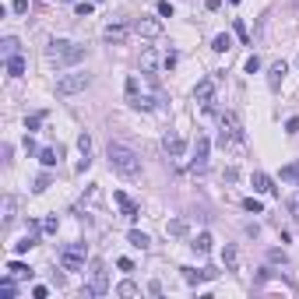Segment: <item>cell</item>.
I'll return each instance as SVG.
<instances>
[{
  "label": "cell",
  "instance_id": "6da1fadb",
  "mask_svg": "<svg viewBox=\"0 0 299 299\" xmlns=\"http://www.w3.org/2000/svg\"><path fill=\"white\" fill-rule=\"evenodd\" d=\"M106 158H109V166H113L120 176H123V179H138V176H141V158H138V152H134L130 144H123V141H109Z\"/></svg>",
  "mask_w": 299,
  "mask_h": 299
},
{
  "label": "cell",
  "instance_id": "7a4b0ae2",
  "mask_svg": "<svg viewBox=\"0 0 299 299\" xmlns=\"http://www.w3.org/2000/svg\"><path fill=\"white\" fill-rule=\"evenodd\" d=\"M46 60H53L56 67H70V64H78V60H85V46H78V42H67V39H50Z\"/></svg>",
  "mask_w": 299,
  "mask_h": 299
},
{
  "label": "cell",
  "instance_id": "3957f363",
  "mask_svg": "<svg viewBox=\"0 0 299 299\" xmlns=\"http://www.w3.org/2000/svg\"><path fill=\"white\" fill-rule=\"evenodd\" d=\"M218 144L222 148H229V144H239L243 141V123H239V116L236 113H222V120H218Z\"/></svg>",
  "mask_w": 299,
  "mask_h": 299
},
{
  "label": "cell",
  "instance_id": "277c9868",
  "mask_svg": "<svg viewBox=\"0 0 299 299\" xmlns=\"http://www.w3.org/2000/svg\"><path fill=\"white\" fill-rule=\"evenodd\" d=\"M88 85H92V78H88V74H81V70L64 74V78L56 81V95H78V92H85Z\"/></svg>",
  "mask_w": 299,
  "mask_h": 299
},
{
  "label": "cell",
  "instance_id": "5b68a950",
  "mask_svg": "<svg viewBox=\"0 0 299 299\" xmlns=\"http://www.w3.org/2000/svg\"><path fill=\"white\" fill-rule=\"evenodd\" d=\"M60 264L64 271H85V243H70L60 250Z\"/></svg>",
  "mask_w": 299,
  "mask_h": 299
},
{
  "label": "cell",
  "instance_id": "8992f818",
  "mask_svg": "<svg viewBox=\"0 0 299 299\" xmlns=\"http://www.w3.org/2000/svg\"><path fill=\"white\" fill-rule=\"evenodd\" d=\"M215 85H218V78H204V81H197V88H193V102H197L201 109H211V102H215Z\"/></svg>",
  "mask_w": 299,
  "mask_h": 299
},
{
  "label": "cell",
  "instance_id": "52a82bcc",
  "mask_svg": "<svg viewBox=\"0 0 299 299\" xmlns=\"http://www.w3.org/2000/svg\"><path fill=\"white\" fill-rule=\"evenodd\" d=\"M208 152H211V141H208V134L197 130V138H193V158H190V169H204V166H208Z\"/></svg>",
  "mask_w": 299,
  "mask_h": 299
},
{
  "label": "cell",
  "instance_id": "ba28073f",
  "mask_svg": "<svg viewBox=\"0 0 299 299\" xmlns=\"http://www.w3.org/2000/svg\"><path fill=\"white\" fill-rule=\"evenodd\" d=\"M88 289H92L95 296L109 292V275H106V264L102 261H92V281H88Z\"/></svg>",
  "mask_w": 299,
  "mask_h": 299
},
{
  "label": "cell",
  "instance_id": "9c48e42d",
  "mask_svg": "<svg viewBox=\"0 0 299 299\" xmlns=\"http://www.w3.org/2000/svg\"><path fill=\"white\" fill-rule=\"evenodd\" d=\"M134 32L144 35V39H158L162 35V21L158 18H138L134 21Z\"/></svg>",
  "mask_w": 299,
  "mask_h": 299
},
{
  "label": "cell",
  "instance_id": "30bf717a",
  "mask_svg": "<svg viewBox=\"0 0 299 299\" xmlns=\"http://www.w3.org/2000/svg\"><path fill=\"white\" fill-rule=\"evenodd\" d=\"M162 148H166V155H169V158H183V155H187V141L179 138V134H166Z\"/></svg>",
  "mask_w": 299,
  "mask_h": 299
},
{
  "label": "cell",
  "instance_id": "8fae6325",
  "mask_svg": "<svg viewBox=\"0 0 299 299\" xmlns=\"http://www.w3.org/2000/svg\"><path fill=\"white\" fill-rule=\"evenodd\" d=\"M130 35V25H123V21H116V25H106L102 28V39L106 42H123Z\"/></svg>",
  "mask_w": 299,
  "mask_h": 299
},
{
  "label": "cell",
  "instance_id": "7c38bea8",
  "mask_svg": "<svg viewBox=\"0 0 299 299\" xmlns=\"http://www.w3.org/2000/svg\"><path fill=\"white\" fill-rule=\"evenodd\" d=\"M285 70H289L285 60H275V64H271V74H267V85H271V92H278V88H281V78H285Z\"/></svg>",
  "mask_w": 299,
  "mask_h": 299
},
{
  "label": "cell",
  "instance_id": "4fadbf2b",
  "mask_svg": "<svg viewBox=\"0 0 299 299\" xmlns=\"http://www.w3.org/2000/svg\"><path fill=\"white\" fill-rule=\"evenodd\" d=\"M113 201L120 204V211H123V218H138V204H134V201L127 197L123 190H116V193H113Z\"/></svg>",
  "mask_w": 299,
  "mask_h": 299
},
{
  "label": "cell",
  "instance_id": "5bb4252c",
  "mask_svg": "<svg viewBox=\"0 0 299 299\" xmlns=\"http://www.w3.org/2000/svg\"><path fill=\"white\" fill-rule=\"evenodd\" d=\"M253 190L257 193H275V179L267 173H253Z\"/></svg>",
  "mask_w": 299,
  "mask_h": 299
},
{
  "label": "cell",
  "instance_id": "9a60e30c",
  "mask_svg": "<svg viewBox=\"0 0 299 299\" xmlns=\"http://www.w3.org/2000/svg\"><path fill=\"white\" fill-rule=\"evenodd\" d=\"M7 275H11L14 281H21V278H32V267L21 264V261H11V264H7Z\"/></svg>",
  "mask_w": 299,
  "mask_h": 299
},
{
  "label": "cell",
  "instance_id": "2e32d148",
  "mask_svg": "<svg viewBox=\"0 0 299 299\" xmlns=\"http://www.w3.org/2000/svg\"><path fill=\"white\" fill-rule=\"evenodd\" d=\"M190 250L197 253V257H204V253L211 250V236H208V232H201V236H193V243H190Z\"/></svg>",
  "mask_w": 299,
  "mask_h": 299
},
{
  "label": "cell",
  "instance_id": "e0dca14e",
  "mask_svg": "<svg viewBox=\"0 0 299 299\" xmlns=\"http://www.w3.org/2000/svg\"><path fill=\"white\" fill-rule=\"evenodd\" d=\"M155 67H158V53L155 50H144L141 53V70L144 74H155Z\"/></svg>",
  "mask_w": 299,
  "mask_h": 299
},
{
  "label": "cell",
  "instance_id": "ac0fdd59",
  "mask_svg": "<svg viewBox=\"0 0 299 299\" xmlns=\"http://www.w3.org/2000/svg\"><path fill=\"white\" fill-rule=\"evenodd\" d=\"M222 264H226V271H236V264H239V253L232 243H226V250H222Z\"/></svg>",
  "mask_w": 299,
  "mask_h": 299
},
{
  "label": "cell",
  "instance_id": "d6986e66",
  "mask_svg": "<svg viewBox=\"0 0 299 299\" xmlns=\"http://www.w3.org/2000/svg\"><path fill=\"white\" fill-rule=\"evenodd\" d=\"M7 74H11V78H21V74H25V56H18V53L7 56Z\"/></svg>",
  "mask_w": 299,
  "mask_h": 299
},
{
  "label": "cell",
  "instance_id": "ffe728a7",
  "mask_svg": "<svg viewBox=\"0 0 299 299\" xmlns=\"http://www.w3.org/2000/svg\"><path fill=\"white\" fill-rule=\"evenodd\" d=\"M39 162H42L46 169H53L56 162H60V148H42V152H39Z\"/></svg>",
  "mask_w": 299,
  "mask_h": 299
},
{
  "label": "cell",
  "instance_id": "44dd1931",
  "mask_svg": "<svg viewBox=\"0 0 299 299\" xmlns=\"http://www.w3.org/2000/svg\"><path fill=\"white\" fill-rule=\"evenodd\" d=\"M166 232H169V236H187L190 226H187V218H173L169 226H166Z\"/></svg>",
  "mask_w": 299,
  "mask_h": 299
},
{
  "label": "cell",
  "instance_id": "7402d4cb",
  "mask_svg": "<svg viewBox=\"0 0 299 299\" xmlns=\"http://www.w3.org/2000/svg\"><path fill=\"white\" fill-rule=\"evenodd\" d=\"M138 95H141V81H138V74H130V78H127V106H130Z\"/></svg>",
  "mask_w": 299,
  "mask_h": 299
},
{
  "label": "cell",
  "instance_id": "603a6c76",
  "mask_svg": "<svg viewBox=\"0 0 299 299\" xmlns=\"http://www.w3.org/2000/svg\"><path fill=\"white\" fill-rule=\"evenodd\" d=\"M127 239H130V246H138V250H148V243H152V239H148L144 232H138V229H130Z\"/></svg>",
  "mask_w": 299,
  "mask_h": 299
},
{
  "label": "cell",
  "instance_id": "cb8c5ba5",
  "mask_svg": "<svg viewBox=\"0 0 299 299\" xmlns=\"http://www.w3.org/2000/svg\"><path fill=\"white\" fill-rule=\"evenodd\" d=\"M211 50H215V53H229V50H232V35H226V32H222V35H215Z\"/></svg>",
  "mask_w": 299,
  "mask_h": 299
},
{
  "label": "cell",
  "instance_id": "d4e9b609",
  "mask_svg": "<svg viewBox=\"0 0 299 299\" xmlns=\"http://www.w3.org/2000/svg\"><path fill=\"white\" fill-rule=\"evenodd\" d=\"M116 296H123V299H130V296H138V285H134L130 278H127V281H120V285H116Z\"/></svg>",
  "mask_w": 299,
  "mask_h": 299
},
{
  "label": "cell",
  "instance_id": "484cf974",
  "mask_svg": "<svg viewBox=\"0 0 299 299\" xmlns=\"http://www.w3.org/2000/svg\"><path fill=\"white\" fill-rule=\"evenodd\" d=\"M11 222H14V197L7 193L4 197V226H11Z\"/></svg>",
  "mask_w": 299,
  "mask_h": 299
},
{
  "label": "cell",
  "instance_id": "4316f807",
  "mask_svg": "<svg viewBox=\"0 0 299 299\" xmlns=\"http://www.w3.org/2000/svg\"><path fill=\"white\" fill-rule=\"evenodd\" d=\"M78 148H81V158H92V138H88V134L78 138Z\"/></svg>",
  "mask_w": 299,
  "mask_h": 299
},
{
  "label": "cell",
  "instance_id": "83f0119b",
  "mask_svg": "<svg viewBox=\"0 0 299 299\" xmlns=\"http://www.w3.org/2000/svg\"><path fill=\"white\" fill-rule=\"evenodd\" d=\"M50 183H53V176H50V173H42V176H35V183H32V190H35V193H42V190H46Z\"/></svg>",
  "mask_w": 299,
  "mask_h": 299
},
{
  "label": "cell",
  "instance_id": "f1b7e54d",
  "mask_svg": "<svg viewBox=\"0 0 299 299\" xmlns=\"http://www.w3.org/2000/svg\"><path fill=\"white\" fill-rule=\"evenodd\" d=\"M232 32H236V39H239V42H246V39H250V32H246V25L239 21V18H236V25H232Z\"/></svg>",
  "mask_w": 299,
  "mask_h": 299
},
{
  "label": "cell",
  "instance_id": "f546056e",
  "mask_svg": "<svg viewBox=\"0 0 299 299\" xmlns=\"http://www.w3.org/2000/svg\"><path fill=\"white\" fill-rule=\"evenodd\" d=\"M281 179H299V162H292V166L281 169Z\"/></svg>",
  "mask_w": 299,
  "mask_h": 299
},
{
  "label": "cell",
  "instance_id": "4dcf8cb0",
  "mask_svg": "<svg viewBox=\"0 0 299 299\" xmlns=\"http://www.w3.org/2000/svg\"><path fill=\"white\" fill-rule=\"evenodd\" d=\"M39 123H42V113H35V116H28V120H25V130L32 134V130H35Z\"/></svg>",
  "mask_w": 299,
  "mask_h": 299
},
{
  "label": "cell",
  "instance_id": "1f68e13d",
  "mask_svg": "<svg viewBox=\"0 0 299 299\" xmlns=\"http://www.w3.org/2000/svg\"><path fill=\"white\" fill-rule=\"evenodd\" d=\"M4 53H7V56L18 53V39H11V35H7V39H4Z\"/></svg>",
  "mask_w": 299,
  "mask_h": 299
},
{
  "label": "cell",
  "instance_id": "d6a6232c",
  "mask_svg": "<svg viewBox=\"0 0 299 299\" xmlns=\"http://www.w3.org/2000/svg\"><path fill=\"white\" fill-rule=\"evenodd\" d=\"M60 229V222H56V215H50L46 222H42V232H56Z\"/></svg>",
  "mask_w": 299,
  "mask_h": 299
},
{
  "label": "cell",
  "instance_id": "836d02e7",
  "mask_svg": "<svg viewBox=\"0 0 299 299\" xmlns=\"http://www.w3.org/2000/svg\"><path fill=\"white\" fill-rule=\"evenodd\" d=\"M158 14H162V18H173V4H169V0H158Z\"/></svg>",
  "mask_w": 299,
  "mask_h": 299
},
{
  "label": "cell",
  "instance_id": "e575fe53",
  "mask_svg": "<svg viewBox=\"0 0 299 299\" xmlns=\"http://www.w3.org/2000/svg\"><path fill=\"white\" fill-rule=\"evenodd\" d=\"M267 261H271V264H285L289 257H285V253H281V250H271V253H267Z\"/></svg>",
  "mask_w": 299,
  "mask_h": 299
},
{
  "label": "cell",
  "instance_id": "d590c367",
  "mask_svg": "<svg viewBox=\"0 0 299 299\" xmlns=\"http://www.w3.org/2000/svg\"><path fill=\"white\" fill-rule=\"evenodd\" d=\"M243 208H246V211H253V215H261V201H253V197H246Z\"/></svg>",
  "mask_w": 299,
  "mask_h": 299
},
{
  "label": "cell",
  "instance_id": "8d00e7d4",
  "mask_svg": "<svg viewBox=\"0 0 299 299\" xmlns=\"http://www.w3.org/2000/svg\"><path fill=\"white\" fill-rule=\"evenodd\" d=\"M11 11H14V14H28V0H14Z\"/></svg>",
  "mask_w": 299,
  "mask_h": 299
},
{
  "label": "cell",
  "instance_id": "74e56055",
  "mask_svg": "<svg viewBox=\"0 0 299 299\" xmlns=\"http://www.w3.org/2000/svg\"><path fill=\"white\" fill-rule=\"evenodd\" d=\"M92 11H95V4H88V0H81V4H78V14H81V18H88Z\"/></svg>",
  "mask_w": 299,
  "mask_h": 299
},
{
  "label": "cell",
  "instance_id": "f35d334b",
  "mask_svg": "<svg viewBox=\"0 0 299 299\" xmlns=\"http://www.w3.org/2000/svg\"><path fill=\"white\" fill-rule=\"evenodd\" d=\"M257 70H261V60L250 56V60H246V74H257Z\"/></svg>",
  "mask_w": 299,
  "mask_h": 299
},
{
  "label": "cell",
  "instance_id": "ab89813d",
  "mask_svg": "<svg viewBox=\"0 0 299 299\" xmlns=\"http://www.w3.org/2000/svg\"><path fill=\"white\" fill-rule=\"evenodd\" d=\"M46 296H50L46 285H35V289H32V299H46Z\"/></svg>",
  "mask_w": 299,
  "mask_h": 299
},
{
  "label": "cell",
  "instance_id": "60d3db41",
  "mask_svg": "<svg viewBox=\"0 0 299 299\" xmlns=\"http://www.w3.org/2000/svg\"><path fill=\"white\" fill-rule=\"evenodd\" d=\"M116 267H120V271H134V261H127V257H120V261H116Z\"/></svg>",
  "mask_w": 299,
  "mask_h": 299
},
{
  "label": "cell",
  "instance_id": "b9f144b4",
  "mask_svg": "<svg viewBox=\"0 0 299 299\" xmlns=\"http://www.w3.org/2000/svg\"><path fill=\"white\" fill-rule=\"evenodd\" d=\"M296 130H299V116H292L289 123H285V134H296Z\"/></svg>",
  "mask_w": 299,
  "mask_h": 299
},
{
  "label": "cell",
  "instance_id": "7bdbcfd3",
  "mask_svg": "<svg viewBox=\"0 0 299 299\" xmlns=\"http://www.w3.org/2000/svg\"><path fill=\"white\" fill-rule=\"evenodd\" d=\"M204 7L208 11H222V0H204Z\"/></svg>",
  "mask_w": 299,
  "mask_h": 299
},
{
  "label": "cell",
  "instance_id": "ee69618b",
  "mask_svg": "<svg viewBox=\"0 0 299 299\" xmlns=\"http://www.w3.org/2000/svg\"><path fill=\"white\" fill-rule=\"evenodd\" d=\"M289 208H292V218H296V222H299V197H296V201H292V204H289Z\"/></svg>",
  "mask_w": 299,
  "mask_h": 299
},
{
  "label": "cell",
  "instance_id": "f6af8a7d",
  "mask_svg": "<svg viewBox=\"0 0 299 299\" xmlns=\"http://www.w3.org/2000/svg\"><path fill=\"white\" fill-rule=\"evenodd\" d=\"M232 4H239V0H232Z\"/></svg>",
  "mask_w": 299,
  "mask_h": 299
},
{
  "label": "cell",
  "instance_id": "bcb514c9",
  "mask_svg": "<svg viewBox=\"0 0 299 299\" xmlns=\"http://www.w3.org/2000/svg\"><path fill=\"white\" fill-rule=\"evenodd\" d=\"M95 4H102V0H95Z\"/></svg>",
  "mask_w": 299,
  "mask_h": 299
}]
</instances>
